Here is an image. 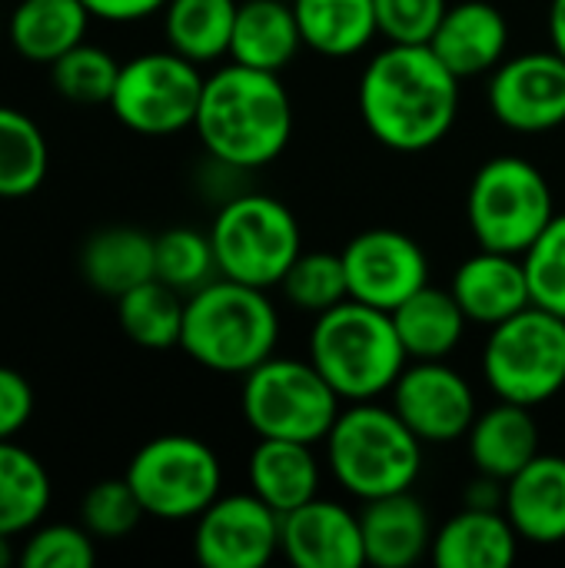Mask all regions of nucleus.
I'll return each instance as SVG.
<instances>
[{
  "instance_id": "obj_1",
  "label": "nucleus",
  "mask_w": 565,
  "mask_h": 568,
  "mask_svg": "<svg viewBox=\"0 0 565 568\" xmlns=\"http://www.w3.org/2000/svg\"><path fill=\"white\" fill-rule=\"evenodd\" d=\"M360 116L376 143L426 153L460 116V77L430 43H386L360 77Z\"/></svg>"
},
{
  "instance_id": "obj_2",
  "label": "nucleus",
  "mask_w": 565,
  "mask_h": 568,
  "mask_svg": "<svg viewBox=\"0 0 565 568\" xmlns=\"http://www.w3.org/2000/svg\"><path fill=\"white\" fill-rule=\"evenodd\" d=\"M193 130L223 170H260L293 136V100L280 73L226 63L203 80Z\"/></svg>"
},
{
  "instance_id": "obj_3",
  "label": "nucleus",
  "mask_w": 565,
  "mask_h": 568,
  "mask_svg": "<svg viewBox=\"0 0 565 568\" xmlns=\"http://www.w3.org/2000/svg\"><path fill=\"white\" fill-rule=\"evenodd\" d=\"M280 313L266 290L216 276L186 296L180 349L220 376H246L276 353Z\"/></svg>"
},
{
  "instance_id": "obj_4",
  "label": "nucleus",
  "mask_w": 565,
  "mask_h": 568,
  "mask_svg": "<svg viewBox=\"0 0 565 568\" xmlns=\"http://www.w3.org/2000/svg\"><path fill=\"white\" fill-rule=\"evenodd\" d=\"M310 363L346 403H370L393 389L410 356L393 316L346 300L316 316L310 333Z\"/></svg>"
},
{
  "instance_id": "obj_5",
  "label": "nucleus",
  "mask_w": 565,
  "mask_h": 568,
  "mask_svg": "<svg viewBox=\"0 0 565 568\" xmlns=\"http://www.w3.org/2000/svg\"><path fill=\"white\" fill-rule=\"evenodd\" d=\"M326 463L333 479L356 499L370 503L410 493L423 469V439L390 406L350 403L340 409L326 436Z\"/></svg>"
},
{
  "instance_id": "obj_6",
  "label": "nucleus",
  "mask_w": 565,
  "mask_h": 568,
  "mask_svg": "<svg viewBox=\"0 0 565 568\" xmlns=\"http://www.w3.org/2000/svg\"><path fill=\"white\" fill-rule=\"evenodd\" d=\"M210 243L220 276L256 290H273L303 253V230L283 200L266 193H240L220 206L210 226Z\"/></svg>"
},
{
  "instance_id": "obj_7",
  "label": "nucleus",
  "mask_w": 565,
  "mask_h": 568,
  "mask_svg": "<svg viewBox=\"0 0 565 568\" xmlns=\"http://www.w3.org/2000/svg\"><path fill=\"white\" fill-rule=\"evenodd\" d=\"M340 396L323 379V373L306 359L270 356L243 376L240 406L246 426L260 439H293V443H326L336 416Z\"/></svg>"
},
{
  "instance_id": "obj_8",
  "label": "nucleus",
  "mask_w": 565,
  "mask_h": 568,
  "mask_svg": "<svg viewBox=\"0 0 565 568\" xmlns=\"http://www.w3.org/2000/svg\"><path fill=\"white\" fill-rule=\"evenodd\" d=\"M490 389L519 406H543L565 389V316L536 303L496 323L483 349Z\"/></svg>"
},
{
  "instance_id": "obj_9",
  "label": "nucleus",
  "mask_w": 565,
  "mask_h": 568,
  "mask_svg": "<svg viewBox=\"0 0 565 568\" xmlns=\"http://www.w3.org/2000/svg\"><path fill=\"white\" fill-rule=\"evenodd\" d=\"M556 216L543 170L523 156L486 160L466 196V220L483 250L523 256Z\"/></svg>"
},
{
  "instance_id": "obj_10",
  "label": "nucleus",
  "mask_w": 565,
  "mask_h": 568,
  "mask_svg": "<svg viewBox=\"0 0 565 568\" xmlns=\"http://www.w3.org/2000/svg\"><path fill=\"white\" fill-rule=\"evenodd\" d=\"M123 476L143 513L160 523H196V516L223 493L220 456L186 433H167L143 443Z\"/></svg>"
},
{
  "instance_id": "obj_11",
  "label": "nucleus",
  "mask_w": 565,
  "mask_h": 568,
  "mask_svg": "<svg viewBox=\"0 0 565 568\" xmlns=\"http://www.w3.org/2000/svg\"><path fill=\"white\" fill-rule=\"evenodd\" d=\"M200 63L176 50H150L120 63L110 113L140 136H173L193 126L203 97Z\"/></svg>"
},
{
  "instance_id": "obj_12",
  "label": "nucleus",
  "mask_w": 565,
  "mask_h": 568,
  "mask_svg": "<svg viewBox=\"0 0 565 568\" xmlns=\"http://www.w3.org/2000/svg\"><path fill=\"white\" fill-rule=\"evenodd\" d=\"M280 552V513L253 489L216 496L193 526V556L206 568H263Z\"/></svg>"
},
{
  "instance_id": "obj_13",
  "label": "nucleus",
  "mask_w": 565,
  "mask_h": 568,
  "mask_svg": "<svg viewBox=\"0 0 565 568\" xmlns=\"http://www.w3.org/2000/svg\"><path fill=\"white\" fill-rule=\"evenodd\" d=\"M340 256L346 266L350 300L383 313H393L430 283V260L423 246L390 226L356 233Z\"/></svg>"
},
{
  "instance_id": "obj_14",
  "label": "nucleus",
  "mask_w": 565,
  "mask_h": 568,
  "mask_svg": "<svg viewBox=\"0 0 565 568\" xmlns=\"http://www.w3.org/2000/svg\"><path fill=\"white\" fill-rule=\"evenodd\" d=\"M390 393L393 409L423 446L466 439L476 419V393L463 373L446 366V359H410Z\"/></svg>"
},
{
  "instance_id": "obj_15",
  "label": "nucleus",
  "mask_w": 565,
  "mask_h": 568,
  "mask_svg": "<svg viewBox=\"0 0 565 568\" xmlns=\"http://www.w3.org/2000/svg\"><path fill=\"white\" fill-rule=\"evenodd\" d=\"M490 110L516 133H549L565 123V57L553 47L503 60L490 77Z\"/></svg>"
},
{
  "instance_id": "obj_16",
  "label": "nucleus",
  "mask_w": 565,
  "mask_h": 568,
  "mask_svg": "<svg viewBox=\"0 0 565 568\" xmlns=\"http://www.w3.org/2000/svg\"><path fill=\"white\" fill-rule=\"evenodd\" d=\"M280 552L296 568L366 566L360 516L316 496L280 516Z\"/></svg>"
},
{
  "instance_id": "obj_17",
  "label": "nucleus",
  "mask_w": 565,
  "mask_h": 568,
  "mask_svg": "<svg viewBox=\"0 0 565 568\" xmlns=\"http://www.w3.org/2000/svg\"><path fill=\"white\" fill-rule=\"evenodd\" d=\"M430 47L460 80L493 73L509 50V23L486 0L450 3Z\"/></svg>"
},
{
  "instance_id": "obj_18",
  "label": "nucleus",
  "mask_w": 565,
  "mask_h": 568,
  "mask_svg": "<svg viewBox=\"0 0 565 568\" xmlns=\"http://www.w3.org/2000/svg\"><path fill=\"white\" fill-rule=\"evenodd\" d=\"M450 290H453L456 303L463 306L466 320L490 326V329L533 303L523 256L483 250V246H480V253H473L470 260L460 263Z\"/></svg>"
},
{
  "instance_id": "obj_19",
  "label": "nucleus",
  "mask_w": 565,
  "mask_h": 568,
  "mask_svg": "<svg viewBox=\"0 0 565 568\" xmlns=\"http://www.w3.org/2000/svg\"><path fill=\"white\" fill-rule=\"evenodd\" d=\"M366 566L410 568L433 549V523L413 493L370 499L360 513Z\"/></svg>"
},
{
  "instance_id": "obj_20",
  "label": "nucleus",
  "mask_w": 565,
  "mask_h": 568,
  "mask_svg": "<svg viewBox=\"0 0 565 568\" xmlns=\"http://www.w3.org/2000/svg\"><path fill=\"white\" fill-rule=\"evenodd\" d=\"M513 529L523 542L556 546L565 542V459L536 456L506 483V506Z\"/></svg>"
},
{
  "instance_id": "obj_21",
  "label": "nucleus",
  "mask_w": 565,
  "mask_h": 568,
  "mask_svg": "<svg viewBox=\"0 0 565 568\" xmlns=\"http://www.w3.org/2000/svg\"><path fill=\"white\" fill-rule=\"evenodd\" d=\"M80 276L90 290L120 300L157 276V236L137 226H103L80 246Z\"/></svg>"
},
{
  "instance_id": "obj_22",
  "label": "nucleus",
  "mask_w": 565,
  "mask_h": 568,
  "mask_svg": "<svg viewBox=\"0 0 565 568\" xmlns=\"http://www.w3.org/2000/svg\"><path fill=\"white\" fill-rule=\"evenodd\" d=\"M519 532L503 509L466 506L433 536V562L440 568H509L519 556Z\"/></svg>"
},
{
  "instance_id": "obj_23",
  "label": "nucleus",
  "mask_w": 565,
  "mask_h": 568,
  "mask_svg": "<svg viewBox=\"0 0 565 568\" xmlns=\"http://www.w3.org/2000/svg\"><path fill=\"white\" fill-rule=\"evenodd\" d=\"M466 449L476 473L509 483L539 456V423L529 406L500 399L493 409L476 413L466 433Z\"/></svg>"
},
{
  "instance_id": "obj_24",
  "label": "nucleus",
  "mask_w": 565,
  "mask_h": 568,
  "mask_svg": "<svg viewBox=\"0 0 565 568\" xmlns=\"http://www.w3.org/2000/svg\"><path fill=\"white\" fill-rule=\"evenodd\" d=\"M90 20L83 0H20L7 13V43L20 60L50 67L87 40Z\"/></svg>"
},
{
  "instance_id": "obj_25",
  "label": "nucleus",
  "mask_w": 565,
  "mask_h": 568,
  "mask_svg": "<svg viewBox=\"0 0 565 568\" xmlns=\"http://www.w3.org/2000/svg\"><path fill=\"white\" fill-rule=\"evenodd\" d=\"M303 33L290 0H243L233 23L230 60L283 73L303 50Z\"/></svg>"
},
{
  "instance_id": "obj_26",
  "label": "nucleus",
  "mask_w": 565,
  "mask_h": 568,
  "mask_svg": "<svg viewBox=\"0 0 565 568\" xmlns=\"http://www.w3.org/2000/svg\"><path fill=\"white\" fill-rule=\"evenodd\" d=\"M250 489L280 516L316 499L320 463L310 443L293 439H260L250 453Z\"/></svg>"
},
{
  "instance_id": "obj_27",
  "label": "nucleus",
  "mask_w": 565,
  "mask_h": 568,
  "mask_svg": "<svg viewBox=\"0 0 565 568\" xmlns=\"http://www.w3.org/2000/svg\"><path fill=\"white\" fill-rule=\"evenodd\" d=\"M393 326L410 359H446L466 336V313L456 303L453 290L423 286L393 313Z\"/></svg>"
},
{
  "instance_id": "obj_28",
  "label": "nucleus",
  "mask_w": 565,
  "mask_h": 568,
  "mask_svg": "<svg viewBox=\"0 0 565 568\" xmlns=\"http://www.w3.org/2000/svg\"><path fill=\"white\" fill-rule=\"evenodd\" d=\"M303 43L323 57H356L380 33L373 0H293Z\"/></svg>"
},
{
  "instance_id": "obj_29",
  "label": "nucleus",
  "mask_w": 565,
  "mask_h": 568,
  "mask_svg": "<svg viewBox=\"0 0 565 568\" xmlns=\"http://www.w3.org/2000/svg\"><path fill=\"white\" fill-rule=\"evenodd\" d=\"M53 499L47 466L17 439L0 443V536H27L43 523Z\"/></svg>"
},
{
  "instance_id": "obj_30",
  "label": "nucleus",
  "mask_w": 565,
  "mask_h": 568,
  "mask_svg": "<svg viewBox=\"0 0 565 568\" xmlns=\"http://www.w3.org/2000/svg\"><path fill=\"white\" fill-rule=\"evenodd\" d=\"M236 10V0H170L163 7L167 47L200 67L230 57Z\"/></svg>"
},
{
  "instance_id": "obj_31",
  "label": "nucleus",
  "mask_w": 565,
  "mask_h": 568,
  "mask_svg": "<svg viewBox=\"0 0 565 568\" xmlns=\"http://www.w3.org/2000/svg\"><path fill=\"white\" fill-rule=\"evenodd\" d=\"M50 170V146L40 123L0 103V200L33 196Z\"/></svg>"
},
{
  "instance_id": "obj_32",
  "label": "nucleus",
  "mask_w": 565,
  "mask_h": 568,
  "mask_svg": "<svg viewBox=\"0 0 565 568\" xmlns=\"http://www.w3.org/2000/svg\"><path fill=\"white\" fill-rule=\"evenodd\" d=\"M186 296L163 280H147L117 300V323L123 336L143 349H173L183 333Z\"/></svg>"
},
{
  "instance_id": "obj_33",
  "label": "nucleus",
  "mask_w": 565,
  "mask_h": 568,
  "mask_svg": "<svg viewBox=\"0 0 565 568\" xmlns=\"http://www.w3.org/2000/svg\"><path fill=\"white\" fill-rule=\"evenodd\" d=\"M50 83L53 90L80 106H100L110 103L117 77H120V60L97 47V43H77L73 50H67L63 57H57L50 67Z\"/></svg>"
},
{
  "instance_id": "obj_34",
  "label": "nucleus",
  "mask_w": 565,
  "mask_h": 568,
  "mask_svg": "<svg viewBox=\"0 0 565 568\" xmlns=\"http://www.w3.org/2000/svg\"><path fill=\"white\" fill-rule=\"evenodd\" d=\"M216 276L220 270L210 233L193 226H170L157 236V280L190 296Z\"/></svg>"
},
{
  "instance_id": "obj_35",
  "label": "nucleus",
  "mask_w": 565,
  "mask_h": 568,
  "mask_svg": "<svg viewBox=\"0 0 565 568\" xmlns=\"http://www.w3.org/2000/svg\"><path fill=\"white\" fill-rule=\"evenodd\" d=\"M286 303H293L296 310L303 313H326L340 303L350 300V283H346V266H343V256L340 253H323V250H313V253H300L296 263L286 270L283 283H280Z\"/></svg>"
},
{
  "instance_id": "obj_36",
  "label": "nucleus",
  "mask_w": 565,
  "mask_h": 568,
  "mask_svg": "<svg viewBox=\"0 0 565 568\" xmlns=\"http://www.w3.org/2000/svg\"><path fill=\"white\" fill-rule=\"evenodd\" d=\"M143 519H147V513H143L133 486L127 483V476H120V479H100L80 499V523H83V529L97 542L127 539Z\"/></svg>"
},
{
  "instance_id": "obj_37",
  "label": "nucleus",
  "mask_w": 565,
  "mask_h": 568,
  "mask_svg": "<svg viewBox=\"0 0 565 568\" xmlns=\"http://www.w3.org/2000/svg\"><path fill=\"white\" fill-rule=\"evenodd\" d=\"M533 303L565 316V213H556L549 226L523 253Z\"/></svg>"
},
{
  "instance_id": "obj_38",
  "label": "nucleus",
  "mask_w": 565,
  "mask_h": 568,
  "mask_svg": "<svg viewBox=\"0 0 565 568\" xmlns=\"http://www.w3.org/2000/svg\"><path fill=\"white\" fill-rule=\"evenodd\" d=\"M97 562V539L83 523H40L20 546L23 568H90Z\"/></svg>"
},
{
  "instance_id": "obj_39",
  "label": "nucleus",
  "mask_w": 565,
  "mask_h": 568,
  "mask_svg": "<svg viewBox=\"0 0 565 568\" xmlns=\"http://www.w3.org/2000/svg\"><path fill=\"white\" fill-rule=\"evenodd\" d=\"M376 27L386 43H430L443 13L446 0H373Z\"/></svg>"
},
{
  "instance_id": "obj_40",
  "label": "nucleus",
  "mask_w": 565,
  "mask_h": 568,
  "mask_svg": "<svg viewBox=\"0 0 565 568\" xmlns=\"http://www.w3.org/2000/svg\"><path fill=\"white\" fill-rule=\"evenodd\" d=\"M33 386L13 366H0V443L17 439L33 416Z\"/></svg>"
},
{
  "instance_id": "obj_41",
  "label": "nucleus",
  "mask_w": 565,
  "mask_h": 568,
  "mask_svg": "<svg viewBox=\"0 0 565 568\" xmlns=\"http://www.w3.org/2000/svg\"><path fill=\"white\" fill-rule=\"evenodd\" d=\"M93 20L103 23H137L147 17L163 13V7L170 0H83Z\"/></svg>"
},
{
  "instance_id": "obj_42",
  "label": "nucleus",
  "mask_w": 565,
  "mask_h": 568,
  "mask_svg": "<svg viewBox=\"0 0 565 568\" xmlns=\"http://www.w3.org/2000/svg\"><path fill=\"white\" fill-rule=\"evenodd\" d=\"M466 506L473 509H503L506 506V483L486 473H476V479L466 486Z\"/></svg>"
},
{
  "instance_id": "obj_43",
  "label": "nucleus",
  "mask_w": 565,
  "mask_h": 568,
  "mask_svg": "<svg viewBox=\"0 0 565 568\" xmlns=\"http://www.w3.org/2000/svg\"><path fill=\"white\" fill-rule=\"evenodd\" d=\"M549 43L559 57H565V0L549 3Z\"/></svg>"
},
{
  "instance_id": "obj_44",
  "label": "nucleus",
  "mask_w": 565,
  "mask_h": 568,
  "mask_svg": "<svg viewBox=\"0 0 565 568\" xmlns=\"http://www.w3.org/2000/svg\"><path fill=\"white\" fill-rule=\"evenodd\" d=\"M13 542H17L13 536H0V568L20 562V552H17V546H13Z\"/></svg>"
},
{
  "instance_id": "obj_45",
  "label": "nucleus",
  "mask_w": 565,
  "mask_h": 568,
  "mask_svg": "<svg viewBox=\"0 0 565 568\" xmlns=\"http://www.w3.org/2000/svg\"><path fill=\"white\" fill-rule=\"evenodd\" d=\"M7 40V13H3V7H0V43Z\"/></svg>"
},
{
  "instance_id": "obj_46",
  "label": "nucleus",
  "mask_w": 565,
  "mask_h": 568,
  "mask_svg": "<svg viewBox=\"0 0 565 568\" xmlns=\"http://www.w3.org/2000/svg\"><path fill=\"white\" fill-rule=\"evenodd\" d=\"M290 3H293V0H290Z\"/></svg>"
}]
</instances>
